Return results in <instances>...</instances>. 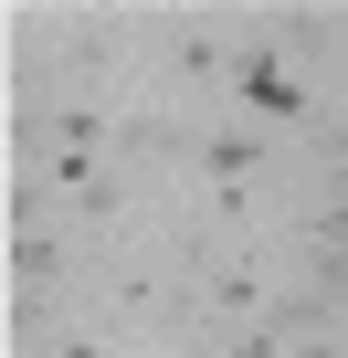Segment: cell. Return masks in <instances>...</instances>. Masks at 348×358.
<instances>
[{"instance_id": "1", "label": "cell", "mask_w": 348, "mask_h": 358, "mask_svg": "<svg viewBox=\"0 0 348 358\" xmlns=\"http://www.w3.org/2000/svg\"><path fill=\"white\" fill-rule=\"evenodd\" d=\"M243 106H253V116H295L306 95H295V74H285V64H243Z\"/></svg>"}, {"instance_id": "2", "label": "cell", "mask_w": 348, "mask_h": 358, "mask_svg": "<svg viewBox=\"0 0 348 358\" xmlns=\"http://www.w3.org/2000/svg\"><path fill=\"white\" fill-rule=\"evenodd\" d=\"M64 358H95V348H64Z\"/></svg>"}]
</instances>
